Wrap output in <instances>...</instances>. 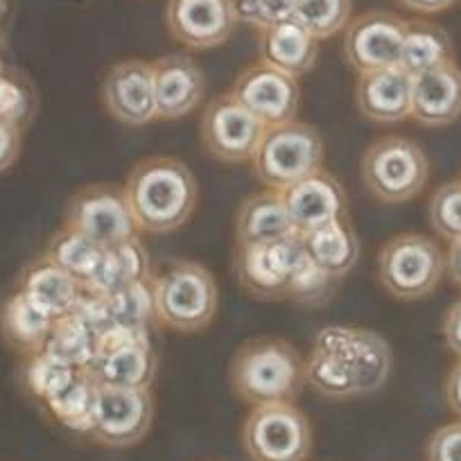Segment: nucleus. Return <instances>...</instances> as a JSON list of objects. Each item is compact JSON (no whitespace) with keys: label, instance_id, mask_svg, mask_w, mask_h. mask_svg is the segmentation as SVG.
I'll return each instance as SVG.
<instances>
[{"label":"nucleus","instance_id":"nucleus-1","mask_svg":"<svg viewBox=\"0 0 461 461\" xmlns=\"http://www.w3.org/2000/svg\"><path fill=\"white\" fill-rule=\"evenodd\" d=\"M392 348L369 328L326 326L305 357V384L328 401L378 393L392 375Z\"/></svg>","mask_w":461,"mask_h":461},{"label":"nucleus","instance_id":"nucleus-2","mask_svg":"<svg viewBox=\"0 0 461 461\" xmlns=\"http://www.w3.org/2000/svg\"><path fill=\"white\" fill-rule=\"evenodd\" d=\"M125 194L139 230L167 236L194 215L199 185L193 170L179 158L149 157L131 167Z\"/></svg>","mask_w":461,"mask_h":461},{"label":"nucleus","instance_id":"nucleus-3","mask_svg":"<svg viewBox=\"0 0 461 461\" xmlns=\"http://www.w3.org/2000/svg\"><path fill=\"white\" fill-rule=\"evenodd\" d=\"M229 380L251 407L294 402L305 384V357L281 337H256L236 351Z\"/></svg>","mask_w":461,"mask_h":461},{"label":"nucleus","instance_id":"nucleus-4","mask_svg":"<svg viewBox=\"0 0 461 461\" xmlns=\"http://www.w3.org/2000/svg\"><path fill=\"white\" fill-rule=\"evenodd\" d=\"M154 319L175 332L208 328L220 308V290L211 269L194 260H175L152 276Z\"/></svg>","mask_w":461,"mask_h":461},{"label":"nucleus","instance_id":"nucleus-5","mask_svg":"<svg viewBox=\"0 0 461 461\" xmlns=\"http://www.w3.org/2000/svg\"><path fill=\"white\" fill-rule=\"evenodd\" d=\"M323 154L326 145L317 127L294 118L263 131V139L251 157V167L265 188L281 193L287 185L321 170Z\"/></svg>","mask_w":461,"mask_h":461},{"label":"nucleus","instance_id":"nucleus-6","mask_svg":"<svg viewBox=\"0 0 461 461\" xmlns=\"http://www.w3.org/2000/svg\"><path fill=\"white\" fill-rule=\"evenodd\" d=\"M360 172L365 188L378 202L405 203L428 185L429 158L407 136H383L365 149Z\"/></svg>","mask_w":461,"mask_h":461},{"label":"nucleus","instance_id":"nucleus-7","mask_svg":"<svg viewBox=\"0 0 461 461\" xmlns=\"http://www.w3.org/2000/svg\"><path fill=\"white\" fill-rule=\"evenodd\" d=\"M446 276V254L423 233H401L380 247L378 281L398 301L432 294Z\"/></svg>","mask_w":461,"mask_h":461},{"label":"nucleus","instance_id":"nucleus-8","mask_svg":"<svg viewBox=\"0 0 461 461\" xmlns=\"http://www.w3.org/2000/svg\"><path fill=\"white\" fill-rule=\"evenodd\" d=\"M84 371L102 387L152 389L158 357L148 326L111 323L95 337V357Z\"/></svg>","mask_w":461,"mask_h":461},{"label":"nucleus","instance_id":"nucleus-9","mask_svg":"<svg viewBox=\"0 0 461 461\" xmlns=\"http://www.w3.org/2000/svg\"><path fill=\"white\" fill-rule=\"evenodd\" d=\"M242 447L249 461H308L312 425L294 402L254 407L242 423Z\"/></svg>","mask_w":461,"mask_h":461},{"label":"nucleus","instance_id":"nucleus-10","mask_svg":"<svg viewBox=\"0 0 461 461\" xmlns=\"http://www.w3.org/2000/svg\"><path fill=\"white\" fill-rule=\"evenodd\" d=\"M64 224L104 249L139 238L125 185L115 184H91L75 190L66 203Z\"/></svg>","mask_w":461,"mask_h":461},{"label":"nucleus","instance_id":"nucleus-11","mask_svg":"<svg viewBox=\"0 0 461 461\" xmlns=\"http://www.w3.org/2000/svg\"><path fill=\"white\" fill-rule=\"evenodd\" d=\"M265 127L233 97V93H221L212 97L202 111L199 136L211 158L229 166L247 163L254 157Z\"/></svg>","mask_w":461,"mask_h":461},{"label":"nucleus","instance_id":"nucleus-12","mask_svg":"<svg viewBox=\"0 0 461 461\" xmlns=\"http://www.w3.org/2000/svg\"><path fill=\"white\" fill-rule=\"evenodd\" d=\"M154 420L152 389H122L97 384L95 411L88 437L104 447H131L143 441Z\"/></svg>","mask_w":461,"mask_h":461},{"label":"nucleus","instance_id":"nucleus-13","mask_svg":"<svg viewBox=\"0 0 461 461\" xmlns=\"http://www.w3.org/2000/svg\"><path fill=\"white\" fill-rule=\"evenodd\" d=\"M407 21L387 10H371L351 19L344 30V59L357 75L396 68L401 64Z\"/></svg>","mask_w":461,"mask_h":461},{"label":"nucleus","instance_id":"nucleus-14","mask_svg":"<svg viewBox=\"0 0 461 461\" xmlns=\"http://www.w3.org/2000/svg\"><path fill=\"white\" fill-rule=\"evenodd\" d=\"M230 93L265 130L294 121L299 113V79L263 61L247 66L236 77Z\"/></svg>","mask_w":461,"mask_h":461},{"label":"nucleus","instance_id":"nucleus-15","mask_svg":"<svg viewBox=\"0 0 461 461\" xmlns=\"http://www.w3.org/2000/svg\"><path fill=\"white\" fill-rule=\"evenodd\" d=\"M233 0H167L166 28L188 50H212L233 37L238 28Z\"/></svg>","mask_w":461,"mask_h":461},{"label":"nucleus","instance_id":"nucleus-16","mask_svg":"<svg viewBox=\"0 0 461 461\" xmlns=\"http://www.w3.org/2000/svg\"><path fill=\"white\" fill-rule=\"evenodd\" d=\"M301 254H303L301 236L274 245H238L233 254V274L242 290L254 299H287V276Z\"/></svg>","mask_w":461,"mask_h":461},{"label":"nucleus","instance_id":"nucleus-17","mask_svg":"<svg viewBox=\"0 0 461 461\" xmlns=\"http://www.w3.org/2000/svg\"><path fill=\"white\" fill-rule=\"evenodd\" d=\"M100 93L111 118L125 127H145L157 121L152 61L127 59L113 64Z\"/></svg>","mask_w":461,"mask_h":461},{"label":"nucleus","instance_id":"nucleus-18","mask_svg":"<svg viewBox=\"0 0 461 461\" xmlns=\"http://www.w3.org/2000/svg\"><path fill=\"white\" fill-rule=\"evenodd\" d=\"M278 194H281L283 206H285L292 226L299 236L341 220L348 211V197H346L344 185L323 167L303 176L296 184L287 185Z\"/></svg>","mask_w":461,"mask_h":461},{"label":"nucleus","instance_id":"nucleus-19","mask_svg":"<svg viewBox=\"0 0 461 461\" xmlns=\"http://www.w3.org/2000/svg\"><path fill=\"white\" fill-rule=\"evenodd\" d=\"M157 121H179L193 113L206 95V77L197 61L184 52L152 61Z\"/></svg>","mask_w":461,"mask_h":461},{"label":"nucleus","instance_id":"nucleus-20","mask_svg":"<svg viewBox=\"0 0 461 461\" xmlns=\"http://www.w3.org/2000/svg\"><path fill=\"white\" fill-rule=\"evenodd\" d=\"M423 127H447L461 118V68L456 61L411 77V111Z\"/></svg>","mask_w":461,"mask_h":461},{"label":"nucleus","instance_id":"nucleus-21","mask_svg":"<svg viewBox=\"0 0 461 461\" xmlns=\"http://www.w3.org/2000/svg\"><path fill=\"white\" fill-rule=\"evenodd\" d=\"M356 104L366 121L398 125L410 118L411 75H407L401 66L357 75Z\"/></svg>","mask_w":461,"mask_h":461},{"label":"nucleus","instance_id":"nucleus-22","mask_svg":"<svg viewBox=\"0 0 461 461\" xmlns=\"http://www.w3.org/2000/svg\"><path fill=\"white\" fill-rule=\"evenodd\" d=\"M299 236L276 190H263L240 203L236 212V242L245 247L274 245Z\"/></svg>","mask_w":461,"mask_h":461},{"label":"nucleus","instance_id":"nucleus-23","mask_svg":"<svg viewBox=\"0 0 461 461\" xmlns=\"http://www.w3.org/2000/svg\"><path fill=\"white\" fill-rule=\"evenodd\" d=\"M52 323L55 319L19 290L0 303V339L21 357L46 348Z\"/></svg>","mask_w":461,"mask_h":461},{"label":"nucleus","instance_id":"nucleus-24","mask_svg":"<svg viewBox=\"0 0 461 461\" xmlns=\"http://www.w3.org/2000/svg\"><path fill=\"white\" fill-rule=\"evenodd\" d=\"M16 290L23 292L32 303L46 310L52 319L73 312L79 294H82V285L43 254L25 265Z\"/></svg>","mask_w":461,"mask_h":461},{"label":"nucleus","instance_id":"nucleus-25","mask_svg":"<svg viewBox=\"0 0 461 461\" xmlns=\"http://www.w3.org/2000/svg\"><path fill=\"white\" fill-rule=\"evenodd\" d=\"M258 57L263 64L299 79L317 64L319 41L296 21H285L260 32Z\"/></svg>","mask_w":461,"mask_h":461},{"label":"nucleus","instance_id":"nucleus-26","mask_svg":"<svg viewBox=\"0 0 461 461\" xmlns=\"http://www.w3.org/2000/svg\"><path fill=\"white\" fill-rule=\"evenodd\" d=\"M305 254L328 276L341 281L360 260V238L348 217L301 236Z\"/></svg>","mask_w":461,"mask_h":461},{"label":"nucleus","instance_id":"nucleus-27","mask_svg":"<svg viewBox=\"0 0 461 461\" xmlns=\"http://www.w3.org/2000/svg\"><path fill=\"white\" fill-rule=\"evenodd\" d=\"M149 274L152 272H149L148 251L140 245L139 238H134V240L121 242L115 247H106L100 267L82 290L106 299L131 283L143 281Z\"/></svg>","mask_w":461,"mask_h":461},{"label":"nucleus","instance_id":"nucleus-28","mask_svg":"<svg viewBox=\"0 0 461 461\" xmlns=\"http://www.w3.org/2000/svg\"><path fill=\"white\" fill-rule=\"evenodd\" d=\"M450 61H455V46L446 28L432 21H407L401 64H398L407 75L414 77Z\"/></svg>","mask_w":461,"mask_h":461},{"label":"nucleus","instance_id":"nucleus-29","mask_svg":"<svg viewBox=\"0 0 461 461\" xmlns=\"http://www.w3.org/2000/svg\"><path fill=\"white\" fill-rule=\"evenodd\" d=\"M43 256L52 260L57 267L64 269L66 274H70L84 287L100 267L102 258H104V247L88 240L86 236L64 224L52 233Z\"/></svg>","mask_w":461,"mask_h":461},{"label":"nucleus","instance_id":"nucleus-30","mask_svg":"<svg viewBox=\"0 0 461 461\" xmlns=\"http://www.w3.org/2000/svg\"><path fill=\"white\" fill-rule=\"evenodd\" d=\"M97 383L86 374L77 371L61 389H57L43 405L50 414L59 420L64 428L73 432L88 434L93 425V411H95Z\"/></svg>","mask_w":461,"mask_h":461},{"label":"nucleus","instance_id":"nucleus-31","mask_svg":"<svg viewBox=\"0 0 461 461\" xmlns=\"http://www.w3.org/2000/svg\"><path fill=\"white\" fill-rule=\"evenodd\" d=\"M43 351L73 369L84 371L95 357V335L75 314H66V317L55 319Z\"/></svg>","mask_w":461,"mask_h":461},{"label":"nucleus","instance_id":"nucleus-32","mask_svg":"<svg viewBox=\"0 0 461 461\" xmlns=\"http://www.w3.org/2000/svg\"><path fill=\"white\" fill-rule=\"evenodd\" d=\"M351 14L353 0H294L292 21H296L317 41H326L344 32L346 25L351 23Z\"/></svg>","mask_w":461,"mask_h":461},{"label":"nucleus","instance_id":"nucleus-33","mask_svg":"<svg viewBox=\"0 0 461 461\" xmlns=\"http://www.w3.org/2000/svg\"><path fill=\"white\" fill-rule=\"evenodd\" d=\"M79 369L64 365L50 356L48 351L32 353V356L23 357V366H21V383H23L25 392L34 396L37 401L46 402L57 389L64 387Z\"/></svg>","mask_w":461,"mask_h":461},{"label":"nucleus","instance_id":"nucleus-34","mask_svg":"<svg viewBox=\"0 0 461 461\" xmlns=\"http://www.w3.org/2000/svg\"><path fill=\"white\" fill-rule=\"evenodd\" d=\"M109 303L111 321L122 326H149L154 319V294H152V274L143 281L122 287L115 294L106 296Z\"/></svg>","mask_w":461,"mask_h":461},{"label":"nucleus","instance_id":"nucleus-35","mask_svg":"<svg viewBox=\"0 0 461 461\" xmlns=\"http://www.w3.org/2000/svg\"><path fill=\"white\" fill-rule=\"evenodd\" d=\"M335 278L321 272L303 249L287 276V299L301 305H323L335 294Z\"/></svg>","mask_w":461,"mask_h":461},{"label":"nucleus","instance_id":"nucleus-36","mask_svg":"<svg viewBox=\"0 0 461 461\" xmlns=\"http://www.w3.org/2000/svg\"><path fill=\"white\" fill-rule=\"evenodd\" d=\"M429 226L447 242L461 240V179L438 185L428 202Z\"/></svg>","mask_w":461,"mask_h":461},{"label":"nucleus","instance_id":"nucleus-37","mask_svg":"<svg viewBox=\"0 0 461 461\" xmlns=\"http://www.w3.org/2000/svg\"><path fill=\"white\" fill-rule=\"evenodd\" d=\"M233 3H236L238 21L251 25L258 32L292 21L294 14V0H233Z\"/></svg>","mask_w":461,"mask_h":461},{"label":"nucleus","instance_id":"nucleus-38","mask_svg":"<svg viewBox=\"0 0 461 461\" xmlns=\"http://www.w3.org/2000/svg\"><path fill=\"white\" fill-rule=\"evenodd\" d=\"M425 461H461V420L434 429L425 446Z\"/></svg>","mask_w":461,"mask_h":461},{"label":"nucleus","instance_id":"nucleus-39","mask_svg":"<svg viewBox=\"0 0 461 461\" xmlns=\"http://www.w3.org/2000/svg\"><path fill=\"white\" fill-rule=\"evenodd\" d=\"M30 111L28 93L23 86L12 82L10 77L0 75V118L21 125L25 121V115Z\"/></svg>","mask_w":461,"mask_h":461},{"label":"nucleus","instance_id":"nucleus-40","mask_svg":"<svg viewBox=\"0 0 461 461\" xmlns=\"http://www.w3.org/2000/svg\"><path fill=\"white\" fill-rule=\"evenodd\" d=\"M21 145H23L21 125L0 118V172L10 170L19 161Z\"/></svg>","mask_w":461,"mask_h":461},{"label":"nucleus","instance_id":"nucleus-41","mask_svg":"<svg viewBox=\"0 0 461 461\" xmlns=\"http://www.w3.org/2000/svg\"><path fill=\"white\" fill-rule=\"evenodd\" d=\"M441 332L443 341H446L452 356H456L461 360V299L455 301L452 308L446 312V317H443Z\"/></svg>","mask_w":461,"mask_h":461},{"label":"nucleus","instance_id":"nucleus-42","mask_svg":"<svg viewBox=\"0 0 461 461\" xmlns=\"http://www.w3.org/2000/svg\"><path fill=\"white\" fill-rule=\"evenodd\" d=\"M443 393H446V402L452 410V414L459 416L461 420V360H456L455 365H452V369L447 371Z\"/></svg>","mask_w":461,"mask_h":461},{"label":"nucleus","instance_id":"nucleus-43","mask_svg":"<svg viewBox=\"0 0 461 461\" xmlns=\"http://www.w3.org/2000/svg\"><path fill=\"white\" fill-rule=\"evenodd\" d=\"M396 3L416 14H438V12L450 10L456 0H396Z\"/></svg>","mask_w":461,"mask_h":461},{"label":"nucleus","instance_id":"nucleus-44","mask_svg":"<svg viewBox=\"0 0 461 461\" xmlns=\"http://www.w3.org/2000/svg\"><path fill=\"white\" fill-rule=\"evenodd\" d=\"M446 274L461 290V240L450 242V249L446 254Z\"/></svg>","mask_w":461,"mask_h":461},{"label":"nucleus","instance_id":"nucleus-45","mask_svg":"<svg viewBox=\"0 0 461 461\" xmlns=\"http://www.w3.org/2000/svg\"><path fill=\"white\" fill-rule=\"evenodd\" d=\"M3 12H5V0H0V16H3Z\"/></svg>","mask_w":461,"mask_h":461},{"label":"nucleus","instance_id":"nucleus-46","mask_svg":"<svg viewBox=\"0 0 461 461\" xmlns=\"http://www.w3.org/2000/svg\"><path fill=\"white\" fill-rule=\"evenodd\" d=\"M0 73H3V61H0Z\"/></svg>","mask_w":461,"mask_h":461}]
</instances>
